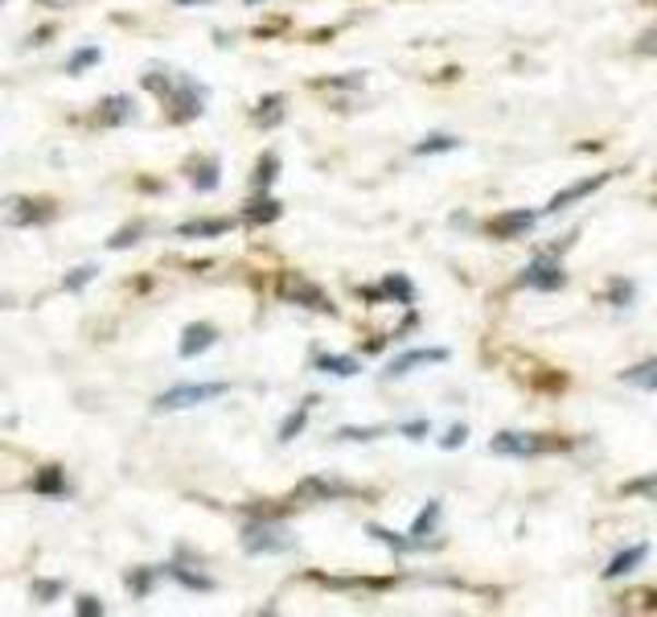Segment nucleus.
<instances>
[{
    "label": "nucleus",
    "mask_w": 657,
    "mask_h": 617,
    "mask_svg": "<svg viewBox=\"0 0 657 617\" xmlns=\"http://www.w3.org/2000/svg\"><path fill=\"white\" fill-rule=\"evenodd\" d=\"M523 284L535 292H559L567 284V272H563V264L555 256H539L523 268Z\"/></svg>",
    "instance_id": "7"
},
{
    "label": "nucleus",
    "mask_w": 657,
    "mask_h": 617,
    "mask_svg": "<svg viewBox=\"0 0 657 617\" xmlns=\"http://www.w3.org/2000/svg\"><path fill=\"white\" fill-rule=\"evenodd\" d=\"M165 577H173V581L186 584V589H193V593H210V589H214V581H210V577H198V572H189V568H177V564L165 568Z\"/></svg>",
    "instance_id": "26"
},
{
    "label": "nucleus",
    "mask_w": 657,
    "mask_h": 617,
    "mask_svg": "<svg viewBox=\"0 0 657 617\" xmlns=\"http://www.w3.org/2000/svg\"><path fill=\"white\" fill-rule=\"evenodd\" d=\"M247 4H263V0H247Z\"/></svg>",
    "instance_id": "43"
},
{
    "label": "nucleus",
    "mask_w": 657,
    "mask_h": 617,
    "mask_svg": "<svg viewBox=\"0 0 657 617\" xmlns=\"http://www.w3.org/2000/svg\"><path fill=\"white\" fill-rule=\"evenodd\" d=\"M317 404H320L317 395H308V399H301V408L292 411L284 424H280V441H284V445H288V441H296V436H301L304 424H308V416H313V408H317Z\"/></svg>",
    "instance_id": "18"
},
{
    "label": "nucleus",
    "mask_w": 657,
    "mask_h": 617,
    "mask_svg": "<svg viewBox=\"0 0 657 617\" xmlns=\"http://www.w3.org/2000/svg\"><path fill=\"white\" fill-rule=\"evenodd\" d=\"M193 189H202V194H210V189H219L222 173H219V161H198V170H193Z\"/></svg>",
    "instance_id": "25"
},
{
    "label": "nucleus",
    "mask_w": 657,
    "mask_h": 617,
    "mask_svg": "<svg viewBox=\"0 0 657 617\" xmlns=\"http://www.w3.org/2000/svg\"><path fill=\"white\" fill-rule=\"evenodd\" d=\"M284 214V206L275 202V198H259V202L247 206V223L251 226H263V223H275Z\"/></svg>",
    "instance_id": "23"
},
{
    "label": "nucleus",
    "mask_w": 657,
    "mask_h": 617,
    "mask_svg": "<svg viewBox=\"0 0 657 617\" xmlns=\"http://www.w3.org/2000/svg\"><path fill=\"white\" fill-rule=\"evenodd\" d=\"M165 572H152V568H136L132 577H128V589H132V597H149L152 584L161 581Z\"/></svg>",
    "instance_id": "28"
},
{
    "label": "nucleus",
    "mask_w": 657,
    "mask_h": 617,
    "mask_svg": "<svg viewBox=\"0 0 657 617\" xmlns=\"http://www.w3.org/2000/svg\"><path fill=\"white\" fill-rule=\"evenodd\" d=\"M354 494V486H345V481H333V478H304L296 486V498L301 502H333V498H345Z\"/></svg>",
    "instance_id": "11"
},
{
    "label": "nucleus",
    "mask_w": 657,
    "mask_h": 617,
    "mask_svg": "<svg viewBox=\"0 0 657 617\" xmlns=\"http://www.w3.org/2000/svg\"><path fill=\"white\" fill-rule=\"evenodd\" d=\"M366 296H390V301H399V305H411V301H415V289H411V280H407L403 272H395L374 292H366Z\"/></svg>",
    "instance_id": "19"
},
{
    "label": "nucleus",
    "mask_w": 657,
    "mask_h": 617,
    "mask_svg": "<svg viewBox=\"0 0 657 617\" xmlns=\"http://www.w3.org/2000/svg\"><path fill=\"white\" fill-rule=\"evenodd\" d=\"M275 170H280V156L263 153L259 156V170H255V189H268L275 182Z\"/></svg>",
    "instance_id": "31"
},
{
    "label": "nucleus",
    "mask_w": 657,
    "mask_h": 617,
    "mask_svg": "<svg viewBox=\"0 0 657 617\" xmlns=\"http://www.w3.org/2000/svg\"><path fill=\"white\" fill-rule=\"evenodd\" d=\"M144 231H149V226H144V223L124 226V231H116V235H112V240H107V247H112V252H119V247H132V243L140 240V235H144Z\"/></svg>",
    "instance_id": "34"
},
{
    "label": "nucleus",
    "mask_w": 657,
    "mask_h": 617,
    "mask_svg": "<svg viewBox=\"0 0 657 617\" xmlns=\"http://www.w3.org/2000/svg\"><path fill=\"white\" fill-rule=\"evenodd\" d=\"M95 272H99L95 264H83V268H70V276L62 280V289H67V292H83L86 284L95 280Z\"/></svg>",
    "instance_id": "32"
},
{
    "label": "nucleus",
    "mask_w": 657,
    "mask_h": 617,
    "mask_svg": "<svg viewBox=\"0 0 657 617\" xmlns=\"http://www.w3.org/2000/svg\"><path fill=\"white\" fill-rule=\"evenodd\" d=\"M214 342H219V329L210 326V322H193V326H186V334H181L177 354H181V359H198V354H206Z\"/></svg>",
    "instance_id": "12"
},
{
    "label": "nucleus",
    "mask_w": 657,
    "mask_h": 617,
    "mask_svg": "<svg viewBox=\"0 0 657 617\" xmlns=\"http://www.w3.org/2000/svg\"><path fill=\"white\" fill-rule=\"evenodd\" d=\"M136 120V107L128 95H107V100L95 107V124L99 128H119V124H132Z\"/></svg>",
    "instance_id": "13"
},
{
    "label": "nucleus",
    "mask_w": 657,
    "mask_h": 617,
    "mask_svg": "<svg viewBox=\"0 0 657 617\" xmlns=\"http://www.w3.org/2000/svg\"><path fill=\"white\" fill-rule=\"evenodd\" d=\"M54 219V202L42 198H0V223L4 226H42Z\"/></svg>",
    "instance_id": "5"
},
{
    "label": "nucleus",
    "mask_w": 657,
    "mask_h": 617,
    "mask_svg": "<svg viewBox=\"0 0 657 617\" xmlns=\"http://www.w3.org/2000/svg\"><path fill=\"white\" fill-rule=\"evenodd\" d=\"M436 362H448V350L444 346H427V350H407L399 359L387 366V379H403L411 371H420V366H436Z\"/></svg>",
    "instance_id": "10"
},
{
    "label": "nucleus",
    "mask_w": 657,
    "mask_h": 617,
    "mask_svg": "<svg viewBox=\"0 0 657 617\" xmlns=\"http://www.w3.org/2000/svg\"><path fill=\"white\" fill-rule=\"evenodd\" d=\"M313 366L317 371H325V375H333V379H350V375H357L362 371V362L357 359H350V354H313Z\"/></svg>",
    "instance_id": "16"
},
{
    "label": "nucleus",
    "mask_w": 657,
    "mask_h": 617,
    "mask_svg": "<svg viewBox=\"0 0 657 617\" xmlns=\"http://www.w3.org/2000/svg\"><path fill=\"white\" fill-rule=\"evenodd\" d=\"M296 548V539L288 527L280 523H251L247 532H243V551L247 556H284V551Z\"/></svg>",
    "instance_id": "4"
},
{
    "label": "nucleus",
    "mask_w": 657,
    "mask_h": 617,
    "mask_svg": "<svg viewBox=\"0 0 657 617\" xmlns=\"http://www.w3.org/2000/svg\"><path fill=\"white\" fill-rule=\"evenodd\" d=\"M74 614H83V617H99V614H103L99 597H79V605H74Z\"/></svg>",
    "instance_id": "40"
},
{
    "label": "nucleus",
    "mask_w": 657,
    "mask_h": 617,
    "mask_svg": "<svg viewBox=\"0 0 657 617\" xmlns=\"http://www.w3.org/2000/svg\"><path fill=\"white\" fill-rule=\"evenodd\" d=\"M621 383L637 387V392H657V359H645L637 366H629L621 375Z\"/></svg>",
    "instance_id": "20"
},
{
    "label": "nucleus",
    "mask_w": 657,
    "mask_h": 617,
    "mask_svg": "<svg viewBox=\"0 0 657 617\" xmlns=\"http://www.w3.org/2000/svg\"><path fill=\"white\" fill-rule=\"evenodd\" d=\"M280 296H284L288 305H301V308H320V313H333V301L325 296V289H317L308 276L301 272H288L280 280Z\"/></svg>",
    "instance_id": "6"
},
{
    "label": "nucleus",
    "mask_w": 657,
    "mask_h": 617,
    "mask_svg": "<svg viewBox=\"0 0 657 617\" xmlns=\"http://www.w3.org/2000/svg\"><path fill=\"white\" fill-rule=\"evenodd\" d=\"M559 449H567V441L539 436V432H497L489 441V453H497V457H542V453H559Z\"/></svg>",
    "instance_id": "2"
},
{
    "label": "nucleus",
    "mask_w": 657,
    "mask_h": 617,
    "mask_svg": "<svg viewBox=\"0 0 657 617\" xmlns=\"http://www.w3.org/2000/svg\"><path fill=\"white\" fill-rule=\"evenodd\" d=\"M366 532L378 539V544H387V548H395L399 556H407V551H423L420 539H411V535H399V532H387V527H378V523H371Z\"/></svg>",
    "instance_id": "22"
},
{
    "label": "nucleus",
    "mask_w": 657,
    "mask_h": 617,
    "mask_svg": "<svg viewBox=\"0 0 657 617\" xmlns=\"http://www.w3.org/2000/svg\"><path fill=\"white\" fill-rule=\"evenodd\" d=\"M34 490H37V494H62V490H67L62 469H42V474L34 478Z\"/></svg>",
    "instance_id": "29"
},
{
    "label": "nucleus",
    "mask_w": 657,
    "mask_h": 617,
    "mask_svg": "<svg viewBox=\"0 0 657 617\" xmlns=\"http://www.w3.org/2000/svg\"><path fill=\"white\" fill-rule=\"evenodd\" d=\"M427 429H432V424H427V420H411V424H403V436L407 441H423V436H427Z\"/></svg>",
    "instance_id": "39"
},
{
    "label": "nucleus",
    "mask_w": 657,
    "mask_h": 617,
    "mask_svg": "<svg viewBox=\"0 0 657 617\" xmlns=\"http://www.w3.org/2000/svg\"><path fill=\"white\" fill-rule=\"evenodd\" d=\"M645 560H649V544H633V548L617 551L605 568V581H621V577H629V572H637Z\"/></svg>",
    "instance_id": "14"
},
{
    "label": "nucleus",
    "mask_w": 657,
    "mask_h": 617,
    "mask_svg": "<svg viewBox=\"0 0 657 617\" xmlns=\"http://www.w3.org/2000/svg\"><path fill=\"white\" fill-rule=\"evenodd\" d=\"M637 54H645V58H657V30H645V34L637 37Z\"/></svg>",
    "instance_id": "38"
},
{
    "label": "nucleus",
    "mask_w": 657,
    "mask_h": 617,
    "mask_svg": "<svg viewBox=\"0 0 657 617\" xmlns=\"http://www.w3.org/2000/svg\"><path fill=\"white\" fill-rule=\"evenodd\" d=\"M465 441H469V429H465V424H453V429L439 436V449H460Z\"/></svg>",
    "instance_id": "36"
},
{
    "label": "nucleus",
    "mask_w": 657,
    "mask_h": 617,
    "mask_svg": "<svg viewBox=\"0 0 657 617\" xmlns=\"http://www.w3.org/2000/svg\"><path fill=\"white\" fill-rule=\"evenodd\" d=\"M608 301H612V305H629V301H633V284H624V280H612V289H608Z\"/></svg>",
    "instance_id": "37"
},
{
    "label": "nucleus",
    "mask_w": 657,
    "mask_h": 617,
    "mask_svg": "<svg viewBox=\"0 0 657 617\" xmlns=\"http://www.w3.org/2000/svg\"><path fill=\"white\" fill-rule=\"evenodd\" d=\"M62 589H67L62 581H34V589H30V597H34L37 605H50L54 597H62Z\"/></svg>",
    "instance_id": "33"
},
{
    "label": "nucleus",
    "mask_w": 657,
    "mask_h": 617,
    "mask_svg": "<svg viewBox=\"0 0 657 617\" xmlns=\"http://www.w3.org/2000/svg\"><path fill=\"white\" fill-rule=\"evenodd\" d=\"M231 392L226 383H181V387H169L165 395L152 399V411H181V408H198V404H210V399H222Z\"/></svg>",
    "instance_id": "3"
},
{
    "label": "nucleus",
    "mask_w": 657,
    "mask_h": 617,
    "mask_svg": "<svg viewBox=\"0 0 657 617\" xmlns=\"http://www.w3.org/2000/svg\"><path fill=\"white\" fill-rule=\"evenodd\" d=\"M37 4H46V9H70L74 0H37Z\"/></svg>",
    "instance_id": "41"
},
{
    "label": "nucleus",
    "mask_w": 657,
    "mask_h": 617,
    "mask_svg": "<svg viewBox=\"0 0 657 617\" xmlns=\"http://www.w3.org/2000/svg\"><path fill=\"white\" fill-rule=\"evenodd\" d=\"M284 116H288V100H284V95H268V100H263L251 112L255 128H280V124H284Z\"/></svg>",
    "instance_id": "17"
},
{
    "label": "nucleus",
    "mask_w": 657,
    "mask_h": 617,
    "mask_svg": "<svg viewBox=\"0 0 657 617\" xmlns=\"http://www.w3.org/2000/svg\"><path fill=\"white\" fill-rule=\"evenodd\" d=\"M99 58H103L99 46H79V50H74V54L67 58V74H83V70H86V67H95Z\"/></svg>",
    "instance_id": "27"
},
{
    "label": "nucleus",
    "mask_w": 657,
    "mask_h": 617,
    "mask_svg": "<svg viewBox=\"0 0 657 617\" xmlns=\"http://www.w3.org/2000/svg\"><path fill=\"white\" fill-rule=\"evenodd\" d=\"M535 223H539L535 210H502V214L489 219V235H493V240H523Z\"/></svg>",
    "instance_id": "9"
},
{
    "label": "nucleus",
    "mask_w": 657,
    "mask_h": 617,
    "mask_svg": "<svg viewBox=\"0 0 657 617\" xmlns=\"http://www.w3.org/2000/svg\"><path fill=\"white\" fill-rule=\"evenodd\" d=\"M177 4H186V9H193V4H210V0H177Z\"/></svg>",
    "instance_id": "42"
},
{
    "label": "nucleus",
    "mask_w": 657,
    "mask_h": 617,
    "mask_svg": "<svg viewBox=\"0 0 657 617\" xmlns=\"http://www.w3.org/2000/svg\"><path fill=\"white\" fill-rule=\"evenodd\" d=\"M439 523V502H427L420 514H415V523H411V539H420L423 548H439V544H427V535L436 532Z\"/></svg>",
    "instance_id": "21"
},
{
    "label": "nucleus",
    "mask_w": 657,
    "mask_h": 617,
    "mask_svg": "<svg viewBox=\"0 0 657 617\" xmlns=\"http://www.w3.org/2000/svg\"><path fill=\"white\" fill-rule=\"evenodd\" d=\"M608 182H612V170H608V173H596V177H579V182H572L567 189H559L555 198L547 202V210H542V214H559V210H567V206L584 202V198H591L596 189H605Z\"/></svg>",
    "instance_id": "8"
},
{
    "label": "nucleus",
    "mask_w": 657,
    "mask_h": 617,
    "mask_svg": "<svg viewBox=\"0 0 657 617\" xmlns=\"http://www.w3.org/2000/svg\"><path fill=\"white\" fill-rule=\"evenodd\" d=\"M140 86L165 100L173 120L186 124V120H198V116H202V86L193 83V79H186V74L169 79V74H161V70H149V74H140Z\"/></svg>",
    "instance_id": "1"
},
{
    "label": "nucleus",
    "mask_w": 657,
    "mask_h": 617,
    "mask_svg": "<svg viewBox=\"0 0 657 617\" xmlns=\"http://www.w3.org/2000/svg\"><path fill=\"white\" fill-rule=\"evenodd\" d=\"M378 436H387V429H341L338 432V441H378Z\"/></svg>",
    "instance_id": "35"
},
{
    "label": "nucleus",
    "mask_w": 657,
    "mask_h": 617,
    "mask_svg": "<svg viewBox=\"0 0 657 617\" xmlns=\"http://www.w3.org/2000/svg\"><path fill=\"white\" fill-rule=\"evenodd\" d=\"M456 149H460V140L448 137V132H436V137L415 144V156H439V153H456Z\"/></svg>",
    "instance_id": "24"
},
{
    "label": "nucleus",
    "mask_w": 657,
    "mask_h": 617,
    "mask_svg": "<svg viewBox=\"0 0 657 617\" xmlns=\"http://www.w3.org/2000/svg\"><path fill=\"white\" fill-rule=\"evenodd\" d=\"M235 226V219H189V223L177 226L181 240H219Z\"/></svg>",
    "instance_id": "15"
},
{
    "label": "nucleus",
    "mask_w": 657,
    "mask_h": 617,
    "mask_svg": "<svg viewBox=\"0 0 657 617\" xmlns=\"http://www.w3.org/2000/svg\"><path fill=\"white\" fill-rule=\"evenodd\" d=\"M621 494H629V498H654V502H657V474H649V478L624 481Z\"/></svg>",
    "instance_id": "30"
}]
</instances>
